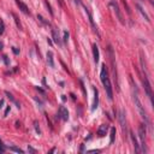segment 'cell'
<instances>
[{"label": "cell", "mask_w": 154, "mask_h": 154, "mask_svg": "<svg viewBox=\"0 0 154 154\" xmlns=\"http://www.w3.org/2000/svg\"><path fill=\"white\" fill-rule=\"evenodd\" d=\"M134 101H135V106L137 107V110H138V112H140V114H141V117L145 119V122L147 123V124H149V120H148L147 113H146V111H145V107L142 106V104H141V101H140V99H138L137 94H136V95H134Z\"/></svg>", "instance_id": "obj_1"}, {"label": "cell", "mask_w": 154, "mask_h": 154, "mask_svg": "<svg viewBox=\"0 0 154 154\" xmlns=\"http://www.w3.org/2000/svg\"><path fill=\"white\" fill-rule=\"evenodd\" d=\"M138 136H140V140H141L142 150L146 153L147 152V149H146V127L143 124H140V127H138Z\"/></svg>", "instance_id": "obj_2"}, {"label": "cell", "mask_w": 154, "mask_h": 154, "mask_svg": "<svg viewBox=\"0 0 154 154\" xmlns=\"http://www.w3.org/2000/svg\"><path fill=\"white\" fill-rule=\"evenodd\" d=\"M102 83H104V88H105V90H106L109 100H112L113 99V91H112V86H111V82H110L109 77H106L102 81Z\"/></svg>", "instance_id": "obj_3"}, {"label": "cell", "mask_w": 154, "mask_h": 154, "mask_svg": "<svg viewBox=\"0 0 154 154\" xmlns=\"http://www.w3.org/2000/svg\"><path fill=\"white\" fill-rule=\"evenodd\" d=\"M143 87H145V90H146V94H147V96L149 98V100L152 101V86H150L149 81H148V77H147V75H145L143 76Z\"/></svg>", "instance_id": "obj_4"}, {"label": "cell", "mask_w": 154, "mask_h": 154, "mask_svg": "<svg viewBox=\"0 0 154 154\" xmlns=\"http://www.w3.org/2000/svg\"><path fill=\"white\" fill-rule=\"evenodd\" d=\"M110 6H112L114 10V12H116V14H117V18L119 19V22L122 23V24H124V18H123L122 13H120V10H119V7H118V4L114 1V0H111L110 1Z\"/></svg>", "instance_id": "obj_5"}, {"label": "cell", "mask_w": 154, "mask_h": 154, "mask_svg": "<svg viewBox=\"0 0 154 154\" xmlns=\"http://www.w3.org/2000/svg\"><path fill=\"white\" fill-rule=\"evenodd\" d=\"M118 119H119V123H120V127H122L123 131H127V122H125V112H124L123 110H120V111H119V117H118Z\"/></svg>", "instance_id": "obj_6"}, {"label": "cell", "mask_w": 154, "mask_h": 154, "mask_svg": "<svg viewBox=\"0 0 154 154\" xmlns=\"http://www.w3.org/2000/svg\"><path fill=\"white\" fill-rule=\"evenodd\" d=\"M58 116L61 118L63 120H68V119H69V111L65 109L64 106H60V107H59V113H58Z\"/></svg>", "instance_id": "obj_7"}, {"label": "cell", "mask_w": 154, "mask_h": 154, "mask_svg": "<svg viewBox=\"0 0 154 154\" xmlns=\"http://www.w3.org/2000/svg\"><path fill=\"white\" fill-rule=\"evenodd\" d=\"M107 130H109V125L107 124H101L98 129V136L100 137H104L106 134H107Z\"/></svg>", "instance_id": "obj_8"}, {"label": "cell", "mask_w": 154, "mask_h": 154, "mask_svg": "<svg viewBox=\"0 0 154 154\" xmlns=\"http://www.w3.org/2000/svg\"><path fill=\"white\" fill-rule=\"evenodd\" d=\"M98 105H99V91L94 87V102H93V106H91V111L98 109Z\"/></svg>", "instance_id": "obj_9"}, {"label": "cell", "mask_w": 154, "mask_h": 154, "mask_svg": "<svg viewBox=\"0 0 154 154\" xmlns=\"http://www.w3.org/2000/svg\"><path fill=\"white\" fill-rule=\"evenodd\" d=\"M16 3H17V5H18V7L19 10L22 11L23 13H25V14H30V12H29V9H28V6L24 3H22L21 0H16Z\"/></svg>", "instance_id": "obj_10"}, {"label": "cell", "mask_w": 154, "mask_h": 154, "mask_svg": "<svg viewBox=\"0 0 154 154\" xmlns=\"http://www.w3.org/2000/svg\"><path fill=\"white\" fill-rule=\"evenodd\" d=\"M46 57H47V63H48V65H50V68H54V58H53V53H52L51 51H48L47 54H46Z\"/></svg>", "instance_id": "obj_11"}, {"label": "cell", "mask_w": 154, "mask_h": 154, "mask_svg": "<svg viewBox=\"0 0 154 154\" xmlns=\"http://www.w3.org/2000/svg\"><path fill=\"white\" fill-rule=\"evenodd\" d=\"M52 36H53V41H54L57 45L61 46V41H60V37H59V33L55 30V29H53L52 30Z\"/></svg>", "instance_id": "obj_12"}, {"label": "cell", "mask_w": 154, "mask_h": 154, "mask_svg": "<svg viewBox=\"0 0 154 154\" xmlns=\"http://www.w3.org/2000/svg\"><path fill=\"white\" fill-rule=\"evenodd\" d=\"M130 135H131V141H132V143H134V148H135V152H136V153H140V152H141L140 145L137 143V140H136L135 135H134L132 132H130Z\"/></svg>", "instance_id": "obj_13"}, {"label": "cell", "mask_w": 154, "mask_h": 154, "mask_svg": "<svg viewBox=\"0 0 154 154\" xmlns=\"http://www.w3.org/2000/svg\"><path fill=\"white\" fill-rule=\"evenodd\" d=\"M93 55H94V61L95 64L99 63V47L96 45H93Z\"/></svg>", "instance_id": "obj_14"}, {"label": "cell", "mask_w": 154, "mask_h": 154, "mask_svg": "<svg viewBox=\"0 0 154 154\" xmlns=\"http://www.w3.org/2000/svg\"><path fill=\"white\" fill-rule=\"evenodd\" d=\"M106 77H107V69H106V65L104 64L101 66V72H100V80H101V82L104 81Z\"/></svg>", "instance_id": "obj_15"}, {"label": "cell", "mask_w": 154, "mask_h": 154, "mask_svg": "<svg viewBox=\"0 0 154 154\" xmlns=\"http://www.w3.org/2000/svg\"><path fill=\"white\" fill-rule=\"evenodd\" d=\"M136 7H137V10L140 11V13L142 14V16H143V18H145L146 21H147V22H149V17H148V14H147V13H146V12H145V10L142 9V7H141V6H140V5H138V4L136 5Z\"/></svg>", "instance_id": "obj_16"}, {"label": "cell", "mask_w": 154, "mask_h": 154, "mask_svg": "<svg viewBox=\"0 0 154 154\" xmlns=\"http://www.w3.org/2000/svg\"><path fill=\"white\" fill-rule=\"evenodd\" d=\"M5 94H6V95L9 96V99L11 100V101H12V102H13V104L16 105V106H17V109H21V105H19L18 102H17V100L14 99V98H13V95H12L11 93H9V91H5Z\"/></svg>", "instance_id": "obj_17"}, {"label": "cell", "mask_w": 154, "mask_h": 154, "mask_svg": "<svg viewBox=\"0 0 154 154\" xmlns=\"http://www.w3.org/2000/svg\"><path fill=\"white\" fill-rule=\"evenodd\" d=\"M114 137H116V128H111V134H110V143L111 145L114 142Z\"/></svg>", "instance_id": "obj_18"}, {"label": "cell", "mask_w": 154, "mask_h": 154, "mask_svg": "<svg viewBox=\"0 0 154 154\" xmlns=\"http://www.w3.org/2000/svg\"><path fill=\"white\" fill-rule=\"evenodd\" d=\"M10 150H13V152H17V153H21V154L24 153L21 148H17V147H10Z\"/></svg>", "instance_id": "obj_19"}, {"label": "cell", "mask_w": 154, "mask_h": 154, "mask_svg": "<svg viewBox=\"0 0 154 154\" xmlns=\"http://www.w3.org/2000/svg\"><path fill=\"white\" fill-rule=\"evenodd\" d=\"M37 19L40 21V22H42V23H45V24H47V25H50V22H46L45 21V18L41 16V14H37Z\"/></svg>", "instance_id": "obj_20"}, {"label": "cell", "mask_w": 154, "mask_h": 154, "mask_svg": "<svg viewBox=\"0 0 154 154\" xmlns=\"http://www.w3.org/2000/svg\"><path fill=\"white\" fill-rule=\"evenodd\" d=\"M12 16H13L14 22H16V24H17V27H18L19 29H21V28H22V25H21V23H19V19L17 18V16H16V14H14V13H12Z\"/></svg>", "instance_id": "obj_21"}, {"label": "cell", "mask_w": 154, "mask_h": 154, "mask_svg": "<svg viewBox=\"0 0 154 154\" xmlns=\"http://www.w3.org/2000/svg\"><path fill=\"white\" fill-rule=\"evenodd\" d=\"M34 127H35V130H36V132L40 135L41 134V130H40V127H39V123L37 122H34Z\"/></svg>", "instance_id": "obj_22"}, {"label": "cell", "mask_w": 154, "mask_h": 154, "mask_svg": "<svg viewBox=\"0 0 154 154\" xmlns=\"http://www.w3.org/2000/svg\"><path fill=\"white\" fill-rule=\"evenodd\" d=\"M68 41H69V32L64 30V42H68Z\"/></svg>", "instance_id": "obj_23"}, {"label": "cell", "mask_w": 154, "mask_h": 154, "mask_svg": "<svg viewBox=\"0 0 154 154\" xmlns=\"http://www.w3.org/2000/svg\"><path fill=\"white\" fill-rule=\"evenodd\" d=\"M4 28H5L4 22H3V21H0V35H3V33H4Z\"/></svg>", "instance_id": "obj_24"}, {"label": "cell", "mask_w": 154, "mask_h": 154, "mask_svg": "<svg viewBox=\"0 0 154 154\" xmlns=\"http://www.w3.org/2000/svg\"><path fill=\"white\" fill-rule=\"evenodd\" d=\"M3 58H4L5 64H6V65H10V60H9V58H7V55H4Z\"/></svg>", "instance_id": "obj_25"}, {"label": "cell", "mask_w": 154, "mask_h": 154, "mask_svg": "<svg viewBox=\"0 0 154 154\" xmlns=\"http://www.w3.org/2000/svg\"><path fill=\"white\" fill-rule=\"evenodd\" d=\"M12 51H13V53H14V54H18V53H19V51L17 50L16 47H12Z\"/></svg>", "instance_id": "obj_26"}, {"label": "cell", "mask_w": 154, "mask_h": 154, "mask_svg": "<svg viewBox=\"0 0 154 154\" xmlns=\"http://www.w3.org/2000/svg\"><path fill=\"white\" fill-rule=\"evenodd\" d=\"M28 150H29V152H32V153H36V150L34 149V148H32V147H28Z\"/></svg>", "instance_id": "obj_27"}, {"label": "cell", "mask_w": 154, "mask_h": 154, "mask_svg": "<svg viewBox=\"0 0 154 154\" xmlns=\"http://www.w3.org/2000/svg\"><path fill=\"white\" fill-rule=\"evenodd\" d=\"M4 102H5L4 99H1V100H0V109H3V107H4Z\"/></svg>", "instance_id": "obj_28"}, {"label": "cell", "mask_w": 154, "mask_h": 154, "mask_svg": "<svg viewBox=\"0 0 154 154\" xmlns=\"http://www.w3.org/2000/svg\"><path fill=\"white\" fill-rule=\"evenodd\" d=\"M100 150L99 149H91V150H89V153H99Z\"/></svg>", "instance_id": "obj_29"}, {"label": "cell", "mask_w": 154, "mask_h": 154, "mask_svg": "<svg viewBox=\"0 0 154 154\" xmlns=\"http://www.w3.org/2000/svg\"><path fill=\"white\" fill-rule=\"evenodd\" d=\"M9 111H10V106H9V107H7V109H6V111H5L4 117H6V116H7V113H9Z\"/></svg>", "instance_id": "obj_30"}, {"label": "cell", "mask_w": 154, "mask_h": 154, "mask_svg": "<svg viewBox=\"0 0 154 154\" xmlns=\"http://www.w3.org/2000/svg\"><path fill=\"white\" fill-rule=\"evenodd\" d=\"M1 48H3V43L0 42V50H1Z\"/></svg>", "instance_id": "obj_31"}]
</instances>
